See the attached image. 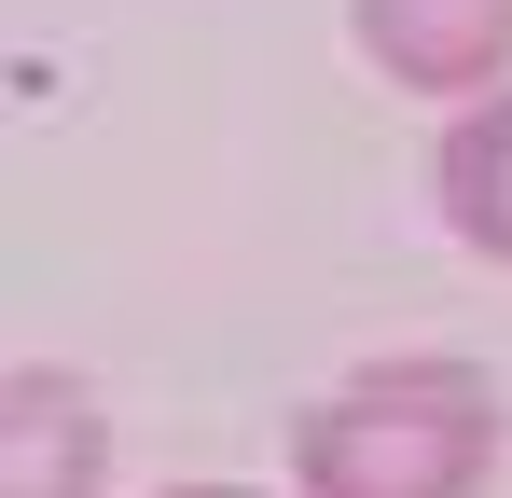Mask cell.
Masks as SVG:
<instances>
[{"instance_id": "cell-1", "label": "cell", "mask_w": 512, "mask_h": 498, "mask_svg": "<svg viewBox=\"0 0 512 498\" xmlns=\"http://www.w3.org/2000/svg\"><path fill=\"white\" fill-rule=\"evenodd\" d=\"M305 485H346V498H388V485H485V457H499V402H485V374H374V388H346L333 415H305Z\"/></svg>"}, {"instance_id": "cell-2", "label": "cell", "mask_w": 512, "mask_h": 498, "mask_svg": "<svg viewBox=\"0 0 512 498\" xmlns=\"http://www.w3.org/2000/svg\"><path fill=\"white\" fill-rule=\"evenodd\" d=\"M360 42H374V70L416 83V97H471L512 56V0H360Z\"/></svg>"}, {"instance_id": "cell-3", "label": "cell", "mask_w": 512, "mask_h": 498, "mask_svg": "<svg viewBox=\"0 0 512 498\" xmlns=\"http://www.w3.org/2000/svg\"><path fill=\"white\" fill-rule=\"evenodd\" d=\"M443 222L485 249V263H512V97H485L443 139Z\"/></svg>"}]
</instances>
